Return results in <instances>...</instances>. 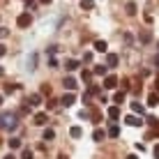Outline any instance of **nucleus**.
<instances>
[{
	"instance_id": "nucleus-17",
	"label": "nucleus",
	"mask_w": 159,
	"mask_h": 159,
	"mask_svg": "<svg viewBox=\"0 0 159 159\" xmlns=\"http://www.w3.org/2000/svg\"><path fill=\"white\" fill-rule=\"evenodd\" d=\"M104 136H106V131H104V129H95V131H92V141H97V143L104 141Z\"/></svg>"
},
{
	"instance_id": "nucleus-44",
	"label": "nucleus",
	"mask_w": 159,
	"mask_h": 159,
	"mask_svg": "<svg viewBox=\"0 0 159 159\" xmlns=\"http://www.w3.org/2000/svg\"><path fill=\"white\" fill-rule=\"evenodd\" d=\"M58 159H67V155H60V157H58Z\"/></svg>"
},
{
	"instance_id": "nucleus-46",
	"label": "nucleus",
	"mask_w": 159,
	"mask_h": 159,
	"mask_svg": "<svg viewBox=\"0 0 159 159\" xmlns=\"http://www.w3.org/2000/svg\"><path fill=\"white\" fill-rule=\"evenodd\" d=\"M0 106H2V95H0Z\"/></svg>"
},
{
	"instance_id": "nucleus-40",
	"label": "nucleus",
	"mask_w": 159,
	"mask_h": 159,
	"mask_svg": "<svg viewBox=\"0 0 159 159\" xmlns=\"http://www.w3.org/2000/svg\"><path fill=\"white\" fill-rule=\"evenodd\" d=\"M37 2H42V5H51V0H37Z\"/></svg>"
},
{
	"instance_id": "nucleus-22",
	"label": "nucleus",
	"mask_w": 159,
	"mask_h": 159,
	"mask_svg": "<svg viewBox=\"0 0 159 159\" xmlns=\"http://www.w3.org/2000/svg\"><path fill=\"white\" fill-rule=\"evenodd\" d=\"M21 159H32V150L30 148H21Z\"/></svg>"
},
{
	"instance_id": "nucleus-34",
	"label": "nucleus",
	"mask_w": 159,
	"mask_h": 159,
	"mask_svg": "<svg viewBox=\"0 0 159 159\" xmlns=\"http://www.w3.org/2000/svg\"><path fill=\"white\" fill-rule=\"evenodd\" d=\"M48 67H58V60H56V58H53V56H51V58H48Z\"/></svg>"
},
{
	"instance_id": "nucleus-25",
	"label": "nucleus",
	"mask_w": 159,
	"mask_h": 159,
	"mask_svg": "<svg viewBox=\"0 0 159 159\" xmlns=\"http://www.w3.org/2000/svg\"><path fill=\"white\" fill-rule=\"evenodd\" d=\"M125 7H127V14H131V16L136 14V2H131V0H129V2L125 5Z\"/></svg>"
},
{
	"instance_id": "nucleus-20",
	"label": "nucleus",
	"mask_w": 159,
	"mask_h": 159,
	"mask_svg": "<svg viewBox=\"0 0 159 159\" xmlns=\"http://www.w3.org/2000/svg\"><path fill=\"white\" fill-rule=\"evenodd\" d=\"M106 65H95V69H92V74H97V76H104V74H106Z\"/></svg>"
},
{
	"instance_id": "nucleus-8",
	"label": "nucleus",
	"mask_w": 159,
	"mask_h": 159,
	"mask_svg": "<svg viewBox=\"0 0 159 159\" xmlns=\"http://www.w3.org/2000/svg\"><path fill=\"white\" fill-rule=\"evenodd\" d=\"M7 145H9V150H21V148H23V143H21V139H16V136H12V139L7 141Z\"/></svg>"
},
{
	"instance_id": "nucleus-37",
	"label": "nucleus",
	"mask_w": 159,
	"mask_h": 159,
	"mask_svg": "<svg viewBox=\"0 0 159 159\" xmlns=\"http://www.w3.org/2000/svg\"><path fill=\"white\" fill-rule=\"evenodd\" d=\"M152 152H155V157L159 159V145H155V150H152Z\"/></svg>"
},
{
	"instance_id": "nucleus-38",
	"label": "nucleus",
	"mask_w": 159,
	"mask_h": 159,
	"mask_svg": "<svg viewBox=\"0 0 159 159\" xmlns=\"http://www.w3.org/2000/svg\"><path fill=\"white\" fill-rule=\"evenodd\" d=\"M155 134L159 136V120H157V122H155Z\"/></svg>"
},
{
	"instance_id": "nucleus-9",
	"label": "nucleus",
	"mask_w": 159,
	"mask_h": 159,
	"mask_svg": "<svg viewBox=\"0 0 159 159\" xmlns=\"http://www.w3.org/2000/svg\"><path fill=\"white\" fill-rule=\"evenodd\" d=\"M120 58L116 56V53H106V67H118Z\"/></svg>"
},
{
	"instance_id": "nucleus-2",
	"label": "nucleus",
	"mask_w": 159,
	"mask_h": 159,
	"mask_svg": "<svg viewBox=\"0 0 159 159\" xmlns=\"http://www.w3.org/2000/svg\"><path fill=\"white\" fill-rule=\"evenodd\" d=\"M16 25H19V28H30V25H32V16H30L28 12H25V14H19Z\"/></svg>"
},
{
	"instance_id": "nucleus-16",
	"label": "nucleus",
	"mask_w": 159,
	"mask_h": 159,
	"mask_svg": "<svg viewBox=\"0 0 159 159\" xmlns=\"http://www.w3.org/2000/svg\"><path fill=\"white\" fill-rule=\"evenodd\" d=\"M79 5H81V9H95V0H79Z\"/></svg>"
},
{
	"instance_id": "nucleus-3",
	"label": "nucleus",
	"mask_w": 159,
	"mask_h": 159,
	"mask_svg": "<svg viewBox=\"0 0 159 159\" xmlns=\"http://www.w3.org/2000/svg\"><path fill=\"white\" fill-rule=\"evenodd\" d=\"M104 88H106V90H116V88H118V76L108 74L106 79H104Z\"/></svg>"
},
{
	"instance_id": "nucleus-39",
	"label": "nucleus",
	"mask_w": 159,
	"mask_h": 159,
	"mask_svg": "<svg viewBox=\"0 0 159 159\" xmlns=\"http://www.w3.org/2000/svg\"><path fill=\"white\" fill-rule=\"evenodd\" d=\"M155 88H157V92H159V74H157V79H155Z\"/></svg>"
},
{
	"instance_id": "nucleus-30",
	"label": "nucleus",
	"mask_w": 159,
	"mask_h": 159,
	"mask_svg": "<svg viewBox=\"0 0 159 159\" xmlns=\"http://www.w3.org/2000/svg\"><path fill=\"white\" fill-rule=\"evenodd\" d=\"M14 90H19V85H5V95H12Z\"/></svg>"
},
{
	"instance_id": "nucleus-24",
	"label": "nucleus",
	"mask_w": 159,
	"mask_h": 159,
	"mask_svg": "<svg viewBox=\"0 0 159 159\" xmlns=\"http://www.w3.org/2000/svg\"><path fill=\"white\" fill-rule=\"evenodd\" d=\"M81 79H83L85 83H90V79H92V72H90V69H83V72H81Z\"/></svg>"
},
{
	"instance_id": "nucleus-21",
	"label": "nucleus",
	"mask_w": 159,
	"mask_h": 159,
	"mask_svg": "<svg viewBox=\"0 0 159 159\" xmlns=\"http://www.w3.org/2000/svg\"><path fill=\"white\" fill-rule=\"evenodd\" d=\"M131 111H134V113H141V116H143L145 108H143V104H141V102H131Z\"/></svg>"
},
{
	"instance_id": "nucleus-29",
	"label": "nucleus",
	"mask_w": 159,
	"mask_h": 159,
	"mask_svg": "<svg viewBox=\"0 0 159 159\" xmlns=\"http://www.w3.org/2000/svg\"><path fill=\"white\" fill-rule=\"evenodd\" d=\"M88 95H99V85H90V88H88Z\"/></svg>"
},
{
	"instance_id": "nucleus-18",
	"label": "nucleus",
	"mask_w": 159,
	"mask_h": 159,
	"mask_svg": "<svg viewBox=\"0 0 159 159\" xmlns=\"http://www.w3.org/2000/svg\"><path fill=\"white\" fill-rule=\"evenodd\" d=\"M106 134L111 136V139H118V136H120V127H118V125H111V127H108V131H106Z\"/></svg>"
},
{
	"instance_id": "nucleus-43",
	"label": "nucleus",
	"mask_w": 159,
	"mask_h": 159,
	"mask_svg": "<svg viewBox=\"0 0 159 159\" xmlns=\"http://www.w3.org/2000/svg\"><path fill=\"white\" fill-rule=\"evenodd\" d=\"M0 76H5V69H2V67H0Z\"/></svg>"
},
{
	"instance_id": "nucleus-35",
	"label": "nucleus",
	"mask_w": 159,
	"mask_h": 159,
	"mask_svg": "<svg viewBox=\"0 0 159 159\" xmlns=\"http://www.w3.org/2000/svg\"><path fill=\"white\" fill-rule=\"evenodd\" d=\"M35 62H37V56H32V58L28 60V65H30V69H35Z\"/></svg>"
},
{
	"instance_id": "nucleus-32",
	"label": "nucleus",
	"mask_w": 159,
	"mask_h": 159,
	"mask_svg": "<svg viewBox=\"0 0 159 159\" xmlns=\"http://www.w3.org/2000/svg\"><path fill=\"white\" fill-rule=\"evenodd\" d=\"M23 2H25V5H28V7H30V9H35V7H37V0H23Z\"/></svg>"
},
{
	"instance_id": "nucleus-6",
	"label": "nucleus",
	"mask_w": 159,
	"mask_h": 159,
	"mask_svg": "<svg viewBox=\"0 0 159 159\" xmlns=\"http://www.w3.org/2000/svg\"><path fill=\"white\" fill-rule=\"evenodd\" d=\"M62 85H65V90H67V92H74V90H76V79H72V76H65Z\"/></svg>"
},
{
	"instance_id": "nucleus-10",
	"label": "nucleus",
	"mask_w": 159,
	"mask_h": 159,
	"mask_svg": "<svg viewBox=\"0 0 159 159\" xmlns=\"http://www.w3.org/2000/svg\"><path fill=\"white\" fill-rule=\"evenodd\" d=\"M95 51L97 53H108V44L104 42V39H97L95 42Z\"/></svg>"
},
{
	"instance_id": "nucleus-41",
	"label": "nucleus",
	"mask_w": 159,
	"mask_h": 159,
	"mask_svg": "<svg viewBox=\"0 0 159 159\" xmlns=\"http://www.w3.org/2000/svg\"><path fill=\"white\" fill-rule=\"evenodd\" d=\"M5 159H16V157H14V152H9V155H7V157H5Z\"/></svg>"
},
{
	"instance_id": "nucleus-4",
	"label": "nucleus",
	"mask_w": 159,
	"mask_h": 159,
	"mask_svg": "<svg viewBox=\"0 0 159 159\" xmlns=\"http://www.w3.org/2000/svg\"><path fill=\"white\" fill-rule=\"evenodd\" d=\"M32 122H35L37 127H44V125L48 122V116H46V113H35V118H32Z\"/></svg>"
},
{
	"instance_id": "nucleus-45",
	"label": "nucleus",
	"mask_w": 159,
	"mask_h": 159,
	"mask_svg": "<svg viewBox=\"0 0 159 159\" xmlns=\"http://www.w3.org/2000/svg\"><path fill=\"white\" fill-rule=\"evenodd\" d=\"M155 62H157V65H159V56H157V58H155Z\"/></svg>"
},
{
	"instance_id": "nucleus-5",
	"label": "nucleus",
	"mask_w": 159,
	"mask_h": 159,
	"mask_svg": "<svg viewBox=\"0 0 159 159\" xmlns=\"http://www.w3.org/2000/svg\"><path fill=\"white\" fill-rule=\"evenodd\" d=\"M125 122H127L129 127H141V125H143V122H141V118L136 116V113H131V116H127V118H125Z\"/></svg>"
},
{
	"instance_id": "nucleus-28",
	"label": "nucleus",
	"mask_w": 159,
	"mask_h": 159,
	"mask_svg": "<svg viewBox=\"0 0 159 159\" xmlns=\"http://www.w3.org/2000/svg\"><path fill=\"white\" fill-rule=\"evenodd\" d=\"M39 95H51V85H48V83H44V85L39 88Z\"/></svg>"
},
{
	"instance_id": "nucleus-27",
	"label": "nucleus",
	"mask_w": 159,
	"mask_h": 159,
	"mask_svg": "<svg viewBox=\"0 0 159 159\" xmlns=\"http://www.w3.org/2000/svg\"><path fill=\"white\" fill-rule=\"evenodd\" d=\"M88 116L92 118V122H99V120H102V113H99V111H90Z\"/></svg>"
},
{
	"instance_id": "nucleus-11",
	"label": "nucleus",
	"mask_w": 159,
	"mask_h": 159,
	"mask_svg": "<svg viewBox=\"0 0 159 159\" xmlns=\"http://www.w3.org/2000/svg\"><path fill=\"white\" fill-rule=\"evenodd\" d=\"M139 42H141V44H150V42H152V32H150V30H143V32L139 35Z\"/></svg>"
},
{
	"instance_id": "nucleus-1",
	"label": "nucleus",
	"mask_w": 159,
	"mask_h": 159,
	"mask_svg": "<svg viewBox=\"0 0 159 159\" xmlns=\"http://www.w3.org/2000/svg\"><path fill=\"white\" fill-rule=\"evenodd\" d=\"M16 125H19V116L16 113H0V129L14 131Z\"/></svg>"
},
{
	"instance_id": "nucleus-42",
	"label": "nucleus",
	"mask_w": 159,
	"mask_h": 159,
	"mask_svg": "<svg viewBox=\"0 0 159 159\" xmlns=\"http://www.w3.org/2000/svg\"><path fill=\"white\" fill-rule=\"evenodd\" d=\"M125 159H139V157H136V155H127V157H125Z\"/></svg>"
},
{
	"instance_id": "nucleus-15",
	"label": "nucleus",
	"mask_w": 159,
	"mask_h": 159,
	"mask_svg": "<svg viewBox=\"0 0 159 159\" xmlns=\"http://www.w3.org/2000/svg\"><path fill=\"white\" fill-rule=\"evenodd\" d=\"M106 113H108V118H111V120H118V118H120V108H118V106H108Z\"/></svg>"
},
{
	"instance_id": "nucleus-33",
	"label": "nucleus",
	"mask_w": 159,
	"mask_h": 159,
	"mask_svg": "<svg viewBox=\"0 0 159 159\" xmlns=\"http://www.w3.org/2000/svg\"><path fill=\"white\" fill-rule=\"evenodd\" d=\"M83 62H92V53H90V51H85V56H83Z\"/></svg>"
},
{
	"instance_id": "nucleus-31",
	"label": "nucleus",
	"mask_w": 159,
	"mask_h": 159,
	"mask_svg": "<svg viewBox=\"0 0 159 159\" xmlns=\"http://www.w3.org/2000/svg\"><path fill=\"white\" fill-rule=\"evenodd\" d=\"M9 35V30L7 28H2V25H0V39H5V37Z\"/></svg>"
},
{
	"instance_id": "nucleus-12",
	"label": "nucleus",
	"mask_w": 159,
	"mask_h": 159,
	"mask_svg": "<svg viewBox=\"0 0 159 159\" xmlns=\"http://www.w3.org/2000/svg\"><path fill=\"white\" fill-rule=\"evenodd\" d=\"M148 106H159V92H150L148 95Z\"/></svg>"
},
{
	"instance_id": "nucleus-19",
	"label": "nucleus",
	"mask_w": 159,
	"mask_h": 159,
	"mask_svg": "<svg viewBox=\"0 0 159 159\" xmlns=\"http://www.w3.org/2000/svg\"><path fill=\"white\" fill-rule=\"evenodd\" d=\"M65 69H67V72H74V69H79V60H67V62H65Z\"/></svg>"
},
{
	"instance_id": "nucleus-36",
	"label": "nucleus",
	"mask_w": 159,
	"mask_h": 159,
	"mask_svg": "<svg viewBox=\"0 0 159 159\" xmlns=\"http://www.w3.org/2000/svg\"><path fill=\"white\" fill-rule=\"evenodd\" d=\"M5 53H7V46H5V44H0V58H2Z\"/></svg>"
},
{
	"instance_id": "nucleus-13",
	"label": "nucleus",
	"mask_w": 159,
	"mask_h": 159,
	"mask_svg": "<svg viewBox=\"0 0 159 159\" xmlns=\"http://www.w3.org/2000/svg\"><path fill=\"white\" fill-rule=\"evenodd\" d=\"M28 104H30V106H39V104H42V95H39V92L30 95V97H28Z\"/></svg>"
},
{
	"instance_id": "nucleus-23",
	"label": "nucleus",
	"mask_w": 159,
	"mask_h": 159,
	"mask_svg": "<svg viewBox=\"0 0 159 159\" xmlns=\"http://www.w3.org/2000/svg\"><path fill=\"white\" fill-rule=\"evenodd\" d=\"M56 139V131L53 129H44V141H53Z\"/></svg>"
},
{
	"instance_id": "nucleus-14",
	"label": "nucleus",
	"mask_w": 159,
	"mask_h": 159,
	"mask_svg": "<svg viewBox=\"0 0 159 159\" xmlns=\"http://www.w3.org/2000/svg\"><path fill=\"white\" fill-rule=\"evenodd\" d=\"M69 136H72V139H81V136H83V129H81L79 125H74V127L69 129Z\"/></svg>"
},
{
	"instance_id": "nucleus-26",
	"label": "nucleus",
	"mask_w": 159,
	"mask_h": 159,
	"mask_svg": "<svg viewBox=\"0 0 159 159\" xmlns=\"http://www.w3.org/2000/svg\"><path fill=\"white\" fill-rule=\"evenodd\" d=\"M113 102H116V104H122V102H125V90H122V92H116V95H113Z\"/></svg>"
},
{
	"instance_id": "nucleus-7",
	"label": "nucleus",
	"mask_w": 159,
	"mask_h": 159,
	"mask_svg": "<svg viewBox=\"0 0 159 159\" xmlns=\"http://www.w3.org/2000/svg\"><path fill=\"white\" fill-rule=\"evenodd\" d=\"M76 102V97H74V92H65V97H62V99H60V104H62V106H72V104Z\"/></svg>"
}]
</instances>
